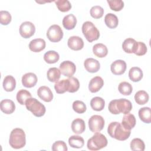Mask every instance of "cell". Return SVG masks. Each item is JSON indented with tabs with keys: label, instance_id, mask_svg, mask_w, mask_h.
I'll return each instance as SVG.
<instances>
[{
	"label": "cell",
	"instance_id": "e0dca14e",
	"mask_svg": "<svg viewBox=\"0 0 151 151\" xmlns=\"http://www.w3.org/2000/svg\"><path fill=\"white\" fill-rule=\"evenodd\" d=\"M45 41L42 38H36L30 41L29 48L31 51L38 52L42 51L45 48Z\"/></svg>",
	"mask_w": 151,
	"mask_h": 151
},
{
	"label": "cell",
	"instance_id": "d6a6232c",
	"mask_svg": "<svg viewBox=\"0 0 151 151\" xmlns=\"http://www.w3.org/2000/svg\"><path fill=\"white\" fill-rule=\"evenodd\" d=\"M61 71L56 67H52L49 68L47 71V76L48 80L51 82H56L60 78Z\"/></svg>",
	"mask_w": 151,
	"mask_h": 151
},
{
	"label": "cell",
	"instance_id": "6da1fadb",
	"mask_svg": "<svg viewBox=\"0 0 151 151\" xmlns=\"http://www.w3.org/2000/svg\"><path fill=\"white\" fill-rule=\"evenodd\" d=\"M108 109L109 111L113 114L120 113L126 114L131 111L132 104L130 100L126 99L113 100L109 103Z\"/></svg>",
	"mask_w": 151,
	"mask_h": 151
},
{
	"label": "cell",
	"instance_id": "b9f144b4",
	"mask_svg": "<svg viewBox=\"0 0 151 151\" xmlns=\"http://www.w3.org/2000/svg\"><path fill=\"white\" fill-rule=\"evenodd\" d=\"M11 15L8 11H0V22L2 25H6L11 21Z\"/></svg>",
	"mask_w": 151,
	"mask_h": 151
},
{
	"label": "cell",
	"instance_id": "30bf717a",
	"mask_svg": "<svg viewBox=\"0 0 151 151\" xmlns=\"http://www.w3.org/2000/svg\"><path fill=\"white\" fill-rule=\"evenodd\" d=\"M60 70L61 73L64 76L72 77L76 70V67L74 63L70 61H64L60 65Z\"/></svg>",
	"mask_w": 151,
	"mask_h": 151
},
{
	"label": "cell",
	"instance_id": "60d3db41",
	"mask_svg": "<svg viewBox=\"0 0 151 151\" xmlns=\"http://www.w3.org/2000/svg\"><path fill=\"white\" fill-rule=\"evenodd\" d=\"M68 80L70 82V87L68 91L70 93L76 92L80 87V83L78 80L74 77H69Z\"/></svg>",
	"mask_w": 151,
	"mask_h": 151
},
{
	"label": "cell",
	"instance_id": "52a82bcc",
	"mask_svg": "<svg viewBox=\"0 0 151 151\" xmlns=\"http://www.w3.org/2000/svg\"><path fill=\"white\" fill-rule=\"evenodd\" d=\"M47 37L52 42L60 41L63 37V31L61 27L56 24L49 27L47 32Z\"/></svg>",
	"mask_w": 151,
	"mask_h": 151
},
{
	"label": "cell",
	"instance_id": "ee69618b",
	"mask_svg": "<svg viewBox=\"0 0 151 151\" xmlns=\"http://www.w3.org/2000/svg\"><path fill=\"white\" fill-rule=\"evenodd\" d=\"M147 47L146 44L143 42H137V48L136 50L134 52V54L137 55L141 56L145 55L146 52H147Z\"/></svg>",
	"mask_w": 151,
	"mask_h": 151
},
{
	"label": "cell",
	"instance_id": "e575fe53",
	"mask_svg": "<svg viewBox=\"0 0 151 151\" xmlns=\"http://www.w3.org/2000/svg\"><path fill=\"white\" fill-rule=\"evenodd\" d=\"M119 92L124 96L130 95L133 90V87L132 85L126 81L121 82L118 87Z\"/></svg>",
	"mask_w": 151,
	"mask_h": 151
},
{
	"label": "cell",
	"instance_id": "83f0119b",
	"mask_svg": "<svg viewBox=\"0 0 151 151\" xmlns=\"http://www.w3.org/2000/svg\"><path fill=\"white\" fill-rule=\"evenodd\" d=\"M68 143L69 145L73 148L80 149L83 147L84 140V139L80 136L73 135L68 139Z\"/></svg>",
	"mask_w": 151,
	"mask_h": 151
},
{
	"label": "cell",
	"instance_id": "7402d4cb",
	"mask_svg": "<svg viewBox=\"0 0 151 151\" xmlns=\"http://www.w3.org/2000/svg\"><path fill=\"white\" fill-rule=\"evenodd\" d=\"M70 87V82L68 78L58 80L54 84V88L58 94H63L68 91Z\"/></svg>",
	"mask_w": 151,
	"mask_h": 151
},
{
	"label": "cell",
	"instance_id": "5b68a950",
	"mask_svg": "<svg viewBox=\"0 0 151 151\" xmlns=\"http://www.w3.org/2000/svg\"><path fill=\"white\" fill-rule=\"evenodd\" d=\"M82 32L86 40L91 42L99 39L100 32L96 27L90 21H86L82 25Z\"/></svg>",
	"mask_w": 151,
	"mask_h": 151
},
{
	"label": "cell",
	"instance_id": "f1b7e54d",
	"mask_svg": "<svg viewBox=\"0 0 151 151\" xmlns=\"http://www.w3.org/2000/svg\"><path fill=\"white\" fill-rule=\"evenodd\" d=\"M104 22L106 25L111 29L116 28L119 24V20L117 16L112 13L106 14L104 17Z\"/></svg>",
	"mask_w": 151,
	"mask_h": 151
},
{
	"label": "cell",
	"instance_id": "f35d334b",
	"mask_svg": "<svg viewBox=\"0 0 151 151\" xmlns=\"http://www.w3.org/2000/svg\"><path fill=\"white\" fill-rule=\"evenodd\" d=\"M91 16L95 19H99L101 18L104 14L103 8L99 5H95L91 7L90 9Z\"/></svg>",
	"mask_w": 151,
	"mask_h": 151
},
{
	"label": "cell",
	"instance_id": "44dd1931",
	"mask_svg": "<svg viewBox=\"0 0 151 151\" xmlns=\"http://www.w3.org/2000/svg\"><path fill=\"white\" fill-rule=\"evenodd\" d=\"M71 129L76 134H79L83 133L86 129L84 121L80 118L74 119L71 123Z\"/></svg>",
	"mask_w": 151,
	"mask_h": 151
},
{
	"label": "cell",
	"instance_id": "cb8c5ba5",
	"mask_svg": "<svg viewBox=\"0 0 151 151\" xmlns=\"http://www.w3.org/2000/svg\"><path fill=\"white\" fill-rule=\"evenodd\" d=\"M93 52L96 57L99 58H103L107 55L108 50L107 47L103 44L98 43L93 46Z\"/></svg>",
	"mask_w": 151,
	"mask_h": 151
},
{
	"label": "cell",
	"instance_id": "ba28073f",
	"mask_svg": "<svg viewBox=\"0 0 151 151\" xmlns=\"http://www.w3.org/2000/svg\"><path fill=\"white\" fill-rule=\"evenodd\" d=\"M104 120L100 115H93L88 120L89 129L93 133L100 132L104 127Z\"/></svg>",
	"mask_w": 151,
	"mask_h": 151
},
{
	"label": "cell",
	"instance_id": "8d00e7d4",
	"mask_svg": "<svg viewBox=\"0 0 151 151\" xmlns=\"http://www.w3.org/2000/svg\"><path fill=\"white\" fill-rule=\"evenodd\" d=\"M55 2L58 10L61 12H67L71 8V4L68 0H58Z\"/></svg>",
	"mask_w": 151,
	"mask_h": 151
},
{
	"label": "cell",
	"instance_id": "9c48e42d",
	"mask_svg": "<svg viewBox=\"0 0 151 151\" xmlns=\"http://www.w3.org/2000/svg\"><path fill=\"white\" fill-rule=\"evenodd\" d=\"M35 31V25L29 21L22 22L19 27V33L24 38H29L32 37Z\"/></svg>",
	"mask_w": 151,
	"mask_h": 151
},
{
	"label": "cell",
	"instance_id": "3957f363",
	"mask_svg": "<svg viewBox=\"0 0 151 151\" xmlns=\"http://www.w3.org/2000/svg\"><path fill=\"white\" fill-rule=\"evenodd\" d=\"M9 143L12 148L15 149L24 147L26 144V137L24 131L20 128L13 129L9 136Z\"/></svg>",
	"mask_w": 151,
	"mask_h": 151
},
{
	"label": "cell",
	"instance_id": "277c9868",
	"mask_svg": "<svg viewBox=\"0 0 151 151\" xmlns=\"http://www.w3.org/2000/svg\"><path fill=\"white\" fill-rule=\"evenodd\" d=\"M107 145V139L106 136L99 132H96L88 140L87 146L90 150H99L105 147Z\"/></svg>",
	"mask_w": 151,
	"mask_h": 151
},
{
	"label": "cell",
	"instance_id": "4fadbf2b",
	"mask_svg": "<svg viewBox=\"0 0 151 151\" xmlns=\"http://www.w3.org/2000/svg\"><path fill=\"white\" fill-rule=\"evenodd\" d=\"M38 97L45 102H50L53 99V94L51 89L47 86H42L37 90Z\"/></svg>",
	"mask_w": 151,
	"mask_h": 151
},
{
	"label": "cell",
	"instance_id": "ab89813d",
	"mask_svg": "<svg viewBox=\"0 0 151 151\" xmlns=\"http://www.w3.org/2000/svg\"><path fill=\"white\" fill-rule=\"evenodd\" d=\"M73 109L76 113L82 114L86 111L87 108L84 102L80 100H76L73 103Z\"/></svg>",
	"mask_w": 151,
	"mask_h": 151
},
{
	"label": "cell",
	"instance_id": "484cf974",
	"mask_svg": "<svg viewBox=\"0 0 151 151\" xmlns=\"http://www.w3.org/2000/svg\"><path fill=\"white\" fill-rule=\"evenodd\" d=\"M3 88L6 91H12L16 87V81L12 76H6L3 81Z\"/></svg>",
	"mask_w": 151,
	"mask_h": 151
},
{
	"label": "cell",
	"instance_id": "603a6c76",
	"mask_svg": "<svg viewBox=\"0 0 151 151\" xmlns=\"http://www.w3.org/2000/svg\"><path fill=\"white\" fill-rule=\"evenodd\" d=\"M63 27L68 30L73 29L76 25L77 19L73 14H69L65 16L63 19Z\"/></svg>",
	"mask_w": 151,
	"mask_h": 151
},
{
	"label": "cell",
	"instance_id": "8fae6325",
	"mask_svg": "<svg viewBox=\"0 0 151 151\" xmlns=\"http://www.w3.org/2000/svg\"><path fill=\"white\" fill-rule=\"evenodd\" d=\"M126 63L122 60H117L110 65L111 73L114 75H121L124 73L126 70Z\"/></svg>",
	"mask_w": 151,
	"mask_h": 151
},
{
	"label": "cell",
	"instance_id": "5bb4252c",
	"mask_svg": "<svg viewBox=\"0 0 151 151\" xmlns=\"http://www.w3.org/2000/svg\"><path fill=\"white\" fill-rule=\"evenodd\" d=\"M84 66L88 72L91 73L97 72L100 68V63L93 58H87L84 62Z\"/></svg>",
	"mask_w": 151,
	"mask_h": 151
},
{
	"label": "cell",
	"instance_id": "ffe728a7",
	"mask_svg": "<svg viewBox=\"0 0 151 151\" xmlns=\"http://www.w3.org/2000/svg\"><path fill=\"white\" fill-rule=\"evenodd\" d=\"M136 120L134 116L131 113L126 114L122 119V124L127 130H131L136 125Z\"/></svg>",
	"mask_w": 151,
	"mask_h": 151
},
{
	"label": "cell",
	"instance_id": "d6986e66",
	"mask_svg": "<svg viewBox=\"0 0 151 151\" xmlns=\"http://www.w3.org/2000/svg\"><path fill=\"white\" fill-rule=\"evenodd\" d=\"M1 110L6 114H12L15 110V105L13 101L9 99H4L0 103Z\"/></svg>",
	"mask_w": 151,
	"mask_h": 151
},
{
	"label": "cell",
	"instance_id": "2e32d148",
	"mask_svg": "<svg viewBox=\"0 0 151 151\" xmlns=\"http://www.w3.org/2000/svg\"><path fill=\"white\" fill-rule=\"evenodd\" d=\"M104 81L100 76H96L91 79L88 84V89L91 93L99 91L103 86Z\"/></svg>",
	"mask_w": 151,
	"mask_h": 151
},
{
	"label": "cell",
	"instance_id": "f546056e",
	"mask_svg": "<svg viewBox=\"0 0 151 151\" xmlns=\"http://www.w3.org/2000/svg\"><path fill=\"white\" fill-rule=\"evenodd\" d=\"M90 106L95 111H101L105 106V101L103 99L100 97H94L90 101Z\"/></svg>",
	"mask_w": 151,
	"mask_h": 151
},
{
	"label": "cell",
	"instance_id": "4316f807",
	"mask_svg": "<svg viewBox=\"0 0 151 151\" xmlns=\"http://www.w3.org/2000/svg\"><path fill=\"white\" fill-rule=\"evenodd\" d=\"M139 117L140 119L145 123L151 122V110L150 107H144L139 109Z\"/></svg>",
	"mask_w": 151,
	"mask_h": 151
},
{
	"label": "cell",
	"instance_id": "836d02e7",
	"mask_svg": "<svg viewBox=\"0 0 151 151\" xmlns=\"http://www.w3.org/2000/svg\"><path fill=\"white\" fill-rule=\"evenodd\" d=\"M16 97L18 102L20 104L24 105L25 104V102L28 99L31 98V94L26 90L21 89L17 92Z\"/></svg>",
	"mask_w": 151,
	"mask_h": 151
},
{
	"label": "cell",
	"instance_id": "9a60e30c",
	"mask_svg": "<svg viewBox=\"0 0 151 151\" xmlns=\"http://www.w3.org/2000/svg\"><path fill=\"white\" fill-rule=\"evenodd\" d=\"M37 83V77L33 73H28L22 77V84L27 88H31Z\"/></svg>",
	"mask_w": 151,
	"mask_h": 151
},
{
	"label": "cell",
	"instance_id": "4dcf8cb0",
	"mask_svg": "<svg viewBox=\"0 0 151 151\" xmlns=\"http://www.w3.org/2000/svg\"><path fill=\"white\" fill-rule=\"evenodd\" d=\"M149 96L148 93L144 90H139L134 95V100L137 104L143 105L147 103Z\"/></svg>",
	"mask_w": 151,
	"mask_h": 151
},
{
	"label": "cell",
	"instance_id": "d590c367",
	"mask_svg": "<svg viewBox=\"0 0 151 151\" xmlns=\"http://www.w3.org/2000/svg\"><path fill=\"white\" fill-rule=\"evenodd\" d=\"M130 149L132 150L143 151L145 149V145L143 141L139 138H134L130 142Z\"/></svg>",
	"mask_w": 151,
	"mask_h": 151
},
{
	"label": "cell",
	"instance_id": "7c38bea8",
	"mask_svg": "<svg viewBox=\"0 0 151 151\" xmlns=\"http://www.w3.org/2000/svg\"><path fill=\"white\" fill-rule=\"evenodd\" d=\"M68 47L74 51L81 50L84 47V42L81 38L78 36L70 37L67 42Z\"/></svg>",
	"mask_w": 151,
	"mask_h": 151
},
{
	"label": "cell",
	"instance_id": "d4e9b609",
	"mask_svg": "<svg viewBox=\"0 0 151 151\" xmlns=\"http://www.w3.org/2000/svg\"><path fill=\"white\" fill-rule=\"evenodd\" d=\"M129 77L133 82H138L143 78V71L139 67H132L129 71Z\"/></svg>",
	"mask_w": 151,
	"mask_h": 151
},
{
	"label": "cell",
	"instance_id": "7a4b0ae2",
	"mask_svg": "<svg viewBox=\"0 0 151 151\" xmlns=\"http://www.w3.org/2000/svg\"><path fill=\"white\" fill-rule=\"evenodd\" d=\"M107 133L112 138L123 141L129 137L131 131L124 129L119 122H113L109 124L107 127Z\"/></svg>",
	"mask_w": 151,
	"mask_h": 151
},
{
	"label": "cell",
	"instance_id": "74e56055",
	"mask_svg": "<svg viewBox=\"0 0 151 151\" xmlns=\"http://www.w3.org/2000/svg\"><path fill=\"white\" fill-rule=\"evenodd\" d=\"M110 9L114 11H120L124 7V2L122 0H107Z\"/></svg>",
	"mask_w": 151,
	"mask_h": 151
},
{
	"label": "cell",
	"instance_id": "1f68e13d",
	"mask_svg": "<svg viewBox=\"0 0 151 151\" xmlns=\"http://www.w3.org/2000/svg\"><path fill=\"white\" fill-rule=\"evenodd\" d=\"M60 58L58 53L55 51L51 50L45 52L44 55V61L48 64H54L57 63Z\"/></svg>",
	"mask_w": 151,
	"mask_h": 151
},
{
	"label": "cell",
	"instance_id": "7bdbcfd3",
	"mask_svg": "<svg viewBox=\"0 0 151 151\" xmlns=\"http://www.w3.org/2000/svg\"><path fill=\"white\" fill-rule=\"evenodd\" d=\"M67 149L66 143L62 140L57 141L52 145V150L53 151H67Z\"/></svg>",
	"mask_w": 151,
	"mask_h": 151
},
{
	"label": "cell",
	"instance_id": "ac0fdd59",
	"mask_svg": "<svg viewBox=\"0 0 151 151\" xmlns=\"http://www.w3.org/2000/svg\"><path fill=\"white\" fill-rule=\"evenodd\" d=\"M137 45V42L135 40L132 38H129L123 41L122 44V48L124 51L127 53H134L136 50Z\"/></svg>",
	"mask_w": 151,
	"mask_h": 151
},
{
	"label": "cell",
	"instance_id": "8992f818",
	"mask_svg": "<svg viewBox=\"0 0 151 151\" xmlns=\"http://www.w3.org/2000/svg\"><path fill=\"white\" fill-rule=\"evenodd\" d=\"M25 106L35 116L41 117L44 115L46 109L44 104L35 98H29L25 102Z\"/></svg>",
	"mask_w": 151,
	"mask_h": 151
}]
</instances>
